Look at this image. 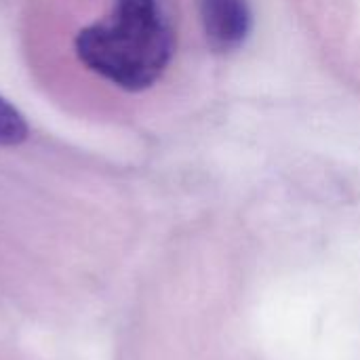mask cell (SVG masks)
I'll list each match as a JSON object with an SVG mask.
<instances>
[{"label":"cell","mask_w":360,"mask_h":360,"mask_svg":"<svg viewBox=\"0 0 360 360\" xmlns=\"http://www.w3.org/2000/svg\"><path fill=\"white\" fill-rule=\"evenodd\" d=\"M65 53L86 80L137 95L162 80L175 55L165 0H68Z\"/></svg>","instance_id":"6da1fadb"},{"label":"cell","mask_w":360,"mask_h":360,"mask_svg":"<svg viewBox=\"0 0 360 360\" xmlns=\"http://www.w3.org/2000/svg\"><path fill=\"white\" fill-rule=\"evenodd\" d=\"M200 21L209 44L215 51H236L251 32L249 0H198Z\"/></svg>","instance_id":"7a4b0ae2"},{"label":"cell","mask_w":360,"mask_h":360,"mask_svg":"<svg viewBox=\"0 0 360 360\" xmlns=\"http://www.w3.org/2000/svg\"><path fill=\"white\" fill-rule=\"evenodd\" d=\"M25 137H27L25 118L6 99L0 97V148L17 146Z\"/></svg>","instance_id":"3957f363"}]
</instances>
